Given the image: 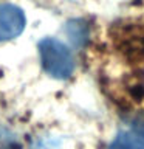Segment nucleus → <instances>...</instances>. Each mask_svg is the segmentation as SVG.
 <instances>
[{"label":"nucleus","mask_w":144,"mask_h":149,"mask_svg":"<svg viewBox=\"0 0 144 149\" xmlns=\"http://www.w3.org/2000/svg\"><path fill=\"white\" fill-rule=\"evenodd\" d=\"M39 54L42 67L50 76L67 79L74 70V59L68 47L54 37H45L39 42Z\"/></svg>","instance_id":"nucleus-1"},{"label":"nucleus","mask_w":144,"mask_h":149,"mask_svg":"<svg viewBox=\"0 0 144 149\" xmlns=\"http://www.w3.org/2000/svg\"><path fill=\"white\" fill-rule=\"evenodd\" d=\"M25 23V14L19 6L11 3L0 5V42L17 37L23 31Z\"/></svg>","instance_id":"nucleus-2"},{"label":"nucleus","mask_w":144,"mask_h":149,"mask_svg":"<svg viewBox=\"0 0 144 149\" xmlns=\"http://www.w3.org/2000/svg\"><path fill=\"white\" fill-rule=\"evenodd\" d=\"M67 33L70 36V39H71L74 44L81 45L84 40L87 39V26L84 25L81 20H73V22H68L67 25Z\"/></svg>","instance_id":"nucleus-3"},{"label":"nucleus","mask_w":144,"mask_h":149,"mask_svg":"<svg viewBox=\"0 0 144 149\" xmlns=\"http://www.w3.org/2000/svg\"><path fill=\"white\" fill-rule=\"evenodd\" d=\"M0 149H22L17 135L5 126H0Z\"/></svg>","instance_id":"nucleus-4"},{"label":"nucleus","mask_w":144,"mask_h":149,"mask_svg":"<svg viewBox=\"0 0 144 149\" xmlns=\"http://www.w3.org/2000/svg\"><path fill=\"white\" fill-rule=\"evenodd\" d=\"M130 149H144V134L143 132H123Z\"/></svg>","instance_id":"nucleus-5"},{"label":"nucleus","mask_w":144,"mask_h":149,"mask_svg":"<svg viewBox=\"0 0 144 149\" xmlns=\"http://www.w3.org/2000/svg\"><path fill=\"white\" fill-rule=\"evenodd\" d=\"M109 149H130V146H129V143L125 141L123 132H121L118 137H116L113 141H111V144L109 146Z\"/></svg>","instance_id":"nucleus-6"}]
</instances>
